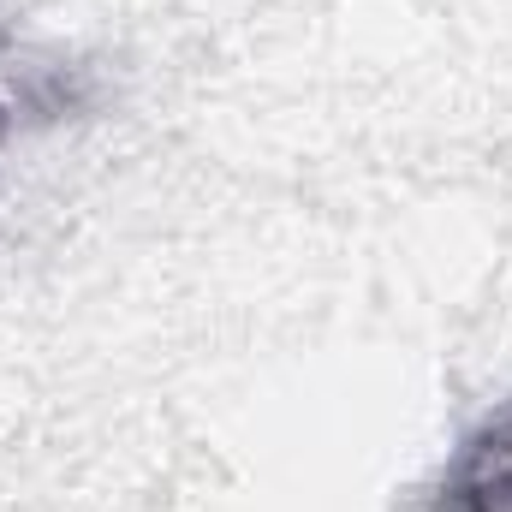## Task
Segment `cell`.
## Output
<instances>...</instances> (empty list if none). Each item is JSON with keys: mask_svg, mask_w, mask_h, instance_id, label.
Wrapping results in <instances>:
<instances>
[{"mask_svg": "<svg viewBox=\"0 0 512 512\" xmlns=\"http://www.w3.org/2000/svg\"><path fill=\"white\" fill-rule=\"evenodd\" d=\"M417 512H512V393L447 447Z\"/></svg>", "mask_w": 512, "mask_h": 512, "instance_id": "1", "label": "cell"}, {"mask_svg": "<svg viewBox=\"0 0 512 512\" xmlns=\"http://www.w3.org/2000/svg\"><path fill=\"white\" fill-rule=\"evenodd\" d=\"M0 78H6V48H0ZM12 137V102H6V90H0V143Z\"/></svg>", "mask_w": 512, "mask_h": 512, "instance_id": "2", "label": "cell"}]
</instances>
